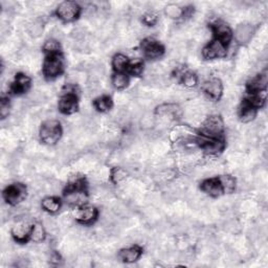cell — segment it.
Wrapping results in <instances>:
<instances>
[{
    "label": "cell",
    "instance_id": "6da1fadb",
    "mask_svg": "<svg viewBox=\"0 0 268 268\" xmlns=\"http://www.w3.org/2000/svg\"><path fill=\"white\" fill-rule=\"evenodd\" d=\"M62 137V127L60 122L56 120L45 121L40 129L41 141L49 146L56 145Z\"/></svg>",
    "mask_w": 268,
    "mask_h": 268
},
{
    "label": "cell",
    "instance_id": "7a4b0ae2",
    "mask_svg": "<svg viewBox=\"0 0 268 268\" xmlns=\"http://www.w3.org/2000/svg\"><path fill=\"white\" fill-rule=\"evenodd\" d=\"M64 59L61 53L48 55L43 63V74L46 79H55L63 72Z\"/></svg>",
    "mask_w": 268,
    "mask_h": 268
},
{
    "label": "cell",
    "instance_id": "3957f363",
    "mask_svg": "<svg viewBox=\"0 0 268 268\" xmlns=\"http://www.w3.org/2000/svg\"><path fill=\"white\" fill-rule=\"evenodd\" d=\"M224 123L218 116H209L201 126V136L206 138H220L223 133Z\"/></svg>",
    "mask_w": 268,
    "mask_h": 268
},
{
    "label": "cell",
    "instance_id": "277c9868",
    "mask_svg": "<svg viewBox=\"0 0 268 268\" xmlns=\"http://www.w3.org/2000/svg\"><path fill=\"white\" fill-rule=\"evenodd\" d=\"M196 144L200 146V148L203 150L205 154L210 156H217L225 148V143L220 138L213 139V138H206L201 136L196 139Z\"/></svg>",
    "mask_w": 268,
    "mask_h": 268
},
{
    "label": "cell",
    "instance_id": "5b68a950",
    "mask_svg": "<svg viewBox=\"0 0 268 268\" xmlns=\"http://www.w3.org/2000/svg\"><path fill=\"white\" fill-rule=\"evenodd\" d=\"M4 199L11 205H16L26 197V186L22 183H14L7 186L4 193Z\"/></svg>",
    "mask_w": 268,
    "mask_h": 268
},
{
    "label": "cell",
    "instance_id": "8992f818",
    "mask_svg": "<svg viewBox=\"0 0 268 268\" xmlns=\"http://www.w3.org/2000/svg\"><path fill=\"white\" fill-rule=\"evenodd\" d=\"M57 16L64 22H71L81 14V7L74 2H64L59 5L56 11Z\"/></svg>",
    "mask_w": 268,
    "mask_h": 268
},
{
    "label": "cell",
    "instance_id": "52a82bcc",
    "mask_svg": "<svg viewBox=\"0 0 268 268\" xmlns=\"http://www.w3.org/2000/svg\"><path fill=\"white\" fill-rule=\"evenodd\" d=\"M142 49L146 58L155 60L162 57L165 52V47L158 41L152 38H146L142 42Z\"/></svg>",
    "mask_w": 268,
    "mask_h": 268
},
{
    "label": "cell",
    "instance_id": "ba28073f",
    "mask_svg": "<svg viewBox=\"0 0 268 268\" xmlns=\"http://www.w3.org/2000/svg\"><path fill=\"white\" fill-rule=\"evenodd\" d=\"M226 53H227L226 45H224L222 42L216 39L209 42L202 50V56L207 60L223 58L226 56Z\"/></svg>",
    "mask_w": 268,
    "mask_h": 268
},
{
    "label": "cell",
    "instance_id": "9c48e42d",
    "mask_svg": "<svg viewBox=\"0 0 268 268\" xmlns=\"http://www.w3.org/2000/svg\"><path fill=\"white\" fill-rule=\"evenodd\" d=\"M99 216V212L95 207L90 205H81L78 206V209L74 213V217L78 222L81 224H91L93 223Z\"/></svg>",
    "mask_w": 268,
    "mask_h": 268
},
{
    "label": "cell",
    "instance_id": "30bf717a",
    "mask_svg": "<svg viewBox=\"0 0 268 268\" xmlns=\"http://www.w3.org/2000/svg\"><path fill=\"white\" fill-rule=\"evenodd\" d=\"M210 29L214 33V36L216 37V40L222 42L224 45H227L232 41L233 32L226 23L217 21L210 25Z\"/></svg>",
    "mask_w": 268,
    "mask_h": 268
},
{
    "label": "cell",
    "instance_id": "8fae6325",
    "mask_svg": "<svg viewBox=\"0 0 268 268\" xmlns=\"http://www.w3.org/2000/svg\"><path fill=\"white\" fill-rule=\"evenodd\" d=\"M255 32H256L255 26L251 23L239 24L235 30L236 42L240 45L247 44L252 40Z\"/></svg>",
    "mask_w": 268,
    "mask_h": 268
},
{
    "label": "cell",
    "instance_id": "7c38bea8",
    "mask_svg": "<svg viewBox=\"0 0 268 268\" xmlns=\"http://www.w3.org/2000/svg\"><path fill=\"white\" fill-rule=\"evenodd\" d=\"M203 91L209 99L217 101L222 95V91H223L222 82L218 78H210L204 82Z\"/></svg>",
    "mask_w": 268,
    "mask_h": 268
},
{
    "label": "cell",
    "instance_id": "4fadbf2b",
    "mask_svg": "<svg viewBox=\"0 0 268 268\" xmlns=\"http://www.w3.org/2000/svg\"><path fill=\"white\" fill-rule=\"evenodd\" d=\"M32 226L29 222L25 220H20L17 224L14 225L12 228V236L18 243H25L31 237Z\"/></svg>",
    "mask_w": 268,
    "mask_h": 268
},
{
    "label": "cell",
    "instance_id": "5bb4252c",
    "mask_svg": "<svg viewBox=\"0 0 268 268\" xmlns=\"http://www.w3.org/2000/svg\"><path fill=\"white\" fill-rule=\"evenodd\" d=\"M200 189L202 192H204L205 194H207L210 197H219L222 194H224L223 187H222L219 177L205 179L204 181H202V183L200 185Z\"/></svg>",
    "mask_w": 268,
    "mask_h": 268
},
{
    "label": "cell",
    "instance_id": "9a60e30c",
    "mask_svg": "<svg viewBox=\"0 0 268 268\" xmlns=\"http://www.w3.org/2000/svg\"><path fill=\"white\" fill-rule=\"evenodd\" d=\"M155 113L159 118H168L170 120H177L182 116L180 107L177 104L173 103L163 104L158 106L155 110Z\"/></svg>",
    "mask_w": 268,
    "mask_h": 268
},
{
    "label": "cell",
    "instance_id": "2e32d148",
    "mask_svg": "<svg viewBox=\"0 0 268 268\" xmlns=\"http://www.w3.org/2000/svg\"><path fill=\"white\" fill-rule=\"evenodd\" d=\"M79 108L78 97L74 93H64L59 101V110L63 114H72Z\"/></svg>",
    "mask_w": 268,
    "mask_h": 268
},
{
    "label": "cell",
    "instance_id": "e0dca14e",
    "mask_svg": "<svg viewBox=\"0 0 268 268\" xmlns=\"http://www.w3.org/2000/svg\"><path fill=\"white\" fill-rule=\"evenodd\" d=\"M30 87H31V79L26 74L20 72L16 74L14 82L10 87V90L14 94H22L28 91Z\"/></svg>",
    "mask_w": 268,
    "mask_h": 268
},
{
    "label": "cell",
    "instance_id": "ac0fdd59",
    "mask_svg": "<svg viewBox=\"0 0 268 268\" xmlns=\"http://www.w3.org/2000/svg\"><path fill=\"white\" fill-rule=\"evenodd\" d=\"M268 82L267 71H263L258 75L254 76L247 84L248 93H257L260 91H265Z\"/></svg>",
    "mask_w": 268,
    "mask_h": 268
},
{
    "label": "cell",
    "instance_id": "d6986e66",
    "mask_svg": "<svg viewBox=\"0 0 268 268\" xmlns=\"http://www.w3.org/2000/svg\"><path fill=\"white\" fill-rule=\"evenodd\" d=\"M143 250L139 245H134L129 248H124L119 253V258L125 263H133L138 261L142 256Z\"/></svg>",
    "mask_w": 268,
    "mask_h": 268
},
{
    "label": "cell",
    "instance_id": "ffe728a7",
    "mask_svg": "<svg viewBox=\"0 0 268 268\" xmlns=\"http://www.w3.org/2000/svg\"><path fill=\"white\" fill-rule=\"evenodd\" d=\"M257 116V109L254 108L252 105H250L246 101L243 102L242 107L240 109V119L243 123L252 122Z\"/></svg>",
    "mask_w": 268,
    "mask_h": 268
},
{
    "label": "cell",
    "instance_id": "44dd1931",
    "mask_svg": "<svg viewBox=\"0 0 268 268\" xmlns=\"http://www.w3.org/2000/svg\"><path fill=\"white\" fill-rule=\"evenodd\" d=\"M42 208L49 213V214H56L61 208V201L57 197H46L42 200Z\"/></svg>",
    "mask_w": 268,
    "mask_h": 268
},
{
    "label": "cell",
    "instance_id": "7402d4cb",
    "mask_svg": "<svg viewBox=\"0 0 268 268\" xmlns=\"http://www.w3.org/2000/svg\"><path fill=\"white\" fill-rule=\"evenodd\" d=\"M46 236V232H45V226L40 223V222H36L33 224L32 226V232H31V237L30 239L35 243H40L45 239Z\"/></svg>",
    "mask_w": 268,
    "mask_h": 268
},
{
    "label": "cell",
    "instance_id": "603a6c76",
    "mask_svg": "<svg viewBox=\"0 0 268 268\" xmlns=\"http://www.w3.org/2000/svg\"><path fill=\"white\" fill-rule=\"evenodd\" d=\"M94 108L100 111V112H107L109 111L111 108H112V100L110 97L108 95H102L100 98H98L94 103Z\"/></svg>",
    "mask_w": 268,
    "mask_h": 268
},
{
    "label": "cell",
    "instance_id": "cb8c5ba5",
    "mask_svg": "<svg viewBox=\"0 0 268 268\" xmlns=\"http://www.w3.org/2000/svg\"><path fill=\"white\" fill-rule=\"evenodd\" d=\"M130 64L129 59L123 53H117L112 59V67L117 72H125Z\"/></svg>",
    "mask_w": 268,
    "mask_h": 268
},
{
    "label": "cell",
    "instance_id": "d4e9b609",
    "mask_svg": "<svg viewBox=\"0 0 268 268\" xmlns=\"http://www.w3.org/2000/svg\"><path fill=\"white\" fill-rule=\"evenodd\" d=\"M129 84V78L125 72H116L112 76V85L117 89H124Z\"/></svg>",
    "mask_w": 268,
    "mask_h": 268
},
{
    "label": "cell",
    "instance_id": "484cf974",
    "mask_svg": "<svg viewBox=\"0 0 268 268\" xmlns=\"http://www.w3.org/2000/svg\"><path fill=\"white\" fill-rule=\"evenodd\" d=\"M183 11H184V8H181V7H179L177 5H173V4L168 5L165 8L166 16H168L169 18L174 19V20L183 18Z\"/></svg>",
    "mask_w": 268,
    "mask_h": 268
},
{
    "label": "cell",
    "instance_id": "4316f807",
    "mask_svg": "<svg viewBox=\"0 0 268 268\" xmlns=\"http://www.w3.org/2000/svg\"><path fill=\"white\" fill-rule=\"evenodd\" d=\"M181 82L186 88H193L198 83V76L192 71H185L181 75Z\"/></svg>",
    "mask_w": 268,
    "mask_h": 268
},
{
    "label": "cell",
    "instance_id": "83f0119b",
    "mask_svg": "<svg viewBox=\"0 0 268 268\" xmlns=\"http://www.w3.org/2000/svg\"><path fill=\"white\" fill-rule=\"evenodd\" d=\"M220 182L223 187L224 193H233L236 189V180L231 175H223L219 177Z\"/></svg>",
    "mask_w": 268,
    "mask_h": 268
},
{
    "label": "cell",
    "instance_id": "f1b7e54d",
    "mask_svg": "<svg viewBox=\"0 0 268 268\" xmlns=\"http://www.w3.org/2000/svg\"><path fill=\"white\" fill-rule=\"evenodd\" d=\"M60 42L56 39H49L43 45V51L48 53V55H53V53L60 52Z\"/></svg>",
    "mask_w": 268,
    "mask_h": 268
},
{
    "label": "cell",
    "instance_id": "f546056e",
    "mask_svg": "<svg viewBox=\"0 0 268 268\" xmlns=\"http://www.w3.org/2000/svg\"><path fill=\"white\" fill-rule=\"evenodd\" d=\"M144 71V63L141 60H136L133 62H130L128 68H127V72L133 76H139L143 73Z\"/></svg>",
    "mask_w": 268,
    "mask_h": 268
},
{
    "label": "cell",
    "instance_id": "4dcf8cb0",
    "mask_svg": "<svg viewBox=\"0 0 268 268\" xmlns=\"http://www.w3.org/2000/svg\"><path fill=\"white\" fill-rule=\"evenodd\" d=\"M28 31H29V33H30V35H31L32 37L37 38V37H39V36L42 34V32H43V23L40 22V21H38V20H36V21H34L33 23H31V24L29 25Z\"/></svg>",
    "mask_w": 268,
    "mask_h": 268
},
{
    "label": "cell",
    "instance_id": "1f68e13d",
    "mask_svg": "<svg viewBox=\"0 0 268 268\" xmlns=\"http://www.w3.org/2000/svg\"><path fill=\"white\" fill-rule=\"evenodd\" d=\"M110 177H111V180L114 183H119V182L123 181L127 177V172L123 168H114L111 171V176Z\"/></svg>",
    "mask_w": 268,
    "mask_h": 268
},
{
    "label": "cell",
    "instance_id": "d6a6232c",
    "mask_svg": "<svg viewBox=\"0 0 268 268\" xmlns=\"http://www.w3.org/2000/svg\"><path fill=\"white\" fill-rule=\"evenodd\" d=\"M158 20V14L154 11H149L143 16V22L148 26H153Z\"/></svg>",
    "mask_w": 268,
    "mask_h": 268
},
{
    "label": "cell",
    "instance_id": "836d02e7",
    "mask_svg": "<svg viewBox=\"0 0 268 268\" xmlns=\"http://www.w3.org/2000/svg\"><path fill=\"white\" fill-rule=\"evenodd\" d=\"M10 100L3 98L2 102H0V116H2V119L5 120L6 118H8L9 113H10Z\"/></svg>",
    "mask_w": 268,
    "mask_h": 268
}]
</instances>
